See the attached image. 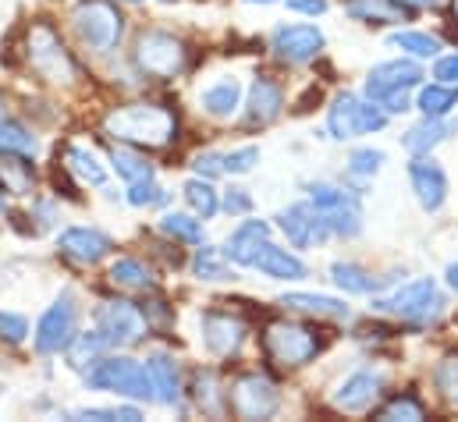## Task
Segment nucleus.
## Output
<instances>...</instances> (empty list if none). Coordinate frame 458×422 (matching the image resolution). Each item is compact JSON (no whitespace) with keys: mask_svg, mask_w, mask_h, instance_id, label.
<instances>
[{"mask_svg":"<svg viewBox=\"0 0 458 422\" xmlns=\"http://www.w3.org/2000/svg\"><path fill=\"white\" fill-rule=\"evenodd\" d=\"M57 252L68 256L72 263L97 266L100 259H107L114 252V238L104 234L100 227H64L57 234Z\"/></svg>","mask_w":458,"mask_h":422,"instance_id":"nucleus-16","label":"nucleus"},{"mask_svg":"<svg viewBox=\"0 0 458 422\" xmlns=\"http://www.w3.org/2000/svg\"><path fill=\"white\" fill-rule=\"evenodd\" d=\"M135 68L146 79H178L189 68V46L160 29H149L135 39Z\"/></svg>","mask_w":458,"mask_h":422,"instance_id":"nucleus-6","label":"nucleus"},{"mask_svg":"<svg viewBox=\"0 0 458 422\" xmlns=\"http://www.w3.org/2000/svg\"><path fill=\"white\" fill-rule=\"evenodd\" d=\"M0 149H11V153H36L39 149V139L25 128V124H18V121H11V117H0Z\"/></svg>","mask_w":458,"mask_h":422,"instance_id":"nucleus-40","label":"nucleus"},{"mask_svg":"<svg viewBox=\"0 0 458 422\" xmlns=\"http://www.w3.org/2000/svg\"><path fill=\"white\" fill-rule=\"evenodd\" d=\"M107 351H111V344H107L104 333L93 326V330L79 333V337L68 344V366H72V369H89V366H97Z\"/></svg>","mask_w":458,"mask_h":422,"instance_id":"nucleus-29","label":"nucleus"},{"mask_svg":"<svg viewBox=\"0 0 458 422\" xmlns=\"http://www.w3.org/2000/svg\"><path fill=\"white\" fill-rule=\"evenodd\" d=\"M199 337H203V348L214 355V359H231L242 351L245 344V323L231 313H203L199 316Z\"/></svg>","mask_w":458,"mask_h":422,"instance_id":"nucleus-18","label":"nucleus"},{"mask_svg":"<svg viewBox=\"0 0 458 422\" xmlns=\"http://www.w3.org/2000/svg\"><path fill=\"white\" fill-rule=\"evenodd\" d=\"M75 337H79V306H75V295L64 291L39 316L36 333H32V344H36L39 355H61V351H68V344Z\"/></svg>","mask_w":458,"mask_h":422,"instance_id":"nucleus-9","label":"nucleus"},{"mask_svg":"<svg viewBox=\"0 0 458 422\" xmlns=\"http://www.w3.org/2000/svg\"><path fill=\"white\" fill-rule=\"evenodd\" d=\"M104 131L135 149H164L178 139V114L164 104H121L104 117Z\"/></svg>","mask_w":458,"mask_h":422,"instance_id":"nucleus-1","label":"nucleus"},{"mask_svg":"<svg viewBox=\"0 0 458 422\" xmlns=\"http://www.w3.org/2000/svg\"><path fill=\"white\" fill-rule=\"evenodd\" d=\"M97 330L104 333V341L114 348H131L146 337L149 323H146V313L128 302V299H107L104 306H97Z\"/></svg>","mask_w":458,"mask_h":422,"instance_id":"nucleus-10","label":"nucleus"},{"mask_svg":"<svg viewBox=\"0 0 458 422\" xmlns=\"http://www.w3.org/2000/svg\"><path fill=\"white\" fill-rule=\"evenodd\" d=\"M380 167H384V153H380V149H355V153L348 156V171H352L355 178H373Z\"/></svg>","mask_w":458,"mask_h":422,"instance_id":"nucleus-45","label":"nucleus"},{"mask_svg":"<svg viewBox=\"0 0 458 422\" xmlns=\"http://www.w3.org/2000/svg\"><path fill=\"white\" fill-rule=\"evenodd\" d=\"M182 196H185L189 210L196 213L199 220H214V216L221 213V196H217V189L210 185V178H192V181L182 189Z\"/></svg>","mask_w":458,"mask_h":422,"instance_id":"nucleus-34","label":"nucleus"},{"mask_svg":"<svg viewBox=\"0 0 458 422\" xmlns=\"http://www.w3.org/2000/svg\"><path fill=\"white\" fill-rule=\"evenodd\" d=\"M416 106L423 110V117H448V114H452V106H458V86H452V82L420 86Z\"/></svg>","mask_w":458,"mask_h":422,"instance_id":"nucleus-33","label":"nucleus"},{"mask_svg":"<svg viewBox=\"0 0 458 422\" xmlns=\"http://www.w3.org/2000/svg\"><path fill=\"white\" fill-rule=\"evenodd\" d=\"M423 86V68L416 64V57H402V61H384L377 68H369L366 75V100H380L387 93H409Z\"/></svg>","mask_w":458,"mask_h":422,"instance_id":"nucleus-15","label":"nucleus"},{"mask_svg":"<svg viewBox=\"0 0 458 422\" xmlns=\"http://www.w3.org/2000/svg\"><path fill=\"white\" fill-rule=\"evenodd\" d=\"M0 213H4V192H0Z\"/></svg>","mask_w":458,"mask_h":422,"instance_id":"nucleus-55","label":"nucleus"},{"mask_svg":"<svg viewBox=\"0 0 458 422\" xmlns=\"http://www.w3.org/2000/svg\"><path fill=\"white\" fill-rule=\"evenodd\" d=\"M434 387L441 391V398H445L448 405L458 409V355H448V359L437 362V369H434Z\"/></svg>","mask_w":458,"mask_h":422,"instance_id":"nucleus-41","label":"nucleus"},{"mask_svg":"<svg viewBox=\"0 0 458 422\" xmlns=\"http://www.w3.org/2000/svg\"><path fill=\"white\" fill-rule=\"evenodd\" d=\"M192 398H196V405H199L207 416H225V409H228V391H221L214 369H199V373H196Z\"/></svg>","mask_w":458,"mask_h":422,"instance_id":"nucleus-32","label":"nucleus"},{"mask_svg":"<svg viewBox=\"0 0 458 422\" xmlns=\"http://www.w3.org/2000/svg\"><path fill=\"white\" fill-rule=\"evenodd\" d=\"M387 43L398 46V50H405V54L416 57V61H434V57H441V39H434V36H427V32H391Z\"/></svg>","mask_w":458,"mask_h":422,"instance_id":"nucleus-37","label":"nucleus"},{"mask_svg":"<svg viewBox=\"0 0 458 422\" xmlns=\"http://www.w3.org/2000/svg\"><path fill=\"white\" fill-rule=\"evenodd\" d=\"M331 277H335V284L342 291H348V295H369V291H377V281L362 266H355V263H335L331 266Z\"/></svg>","mask_w":458,"mask_h":422,"instance_id":"nucleus-38","label":"nucleus"},{"mask_svg":"<svg viewBox=\"0 0 458 422\" xmlns=\"http://www.w3.org/2000/svg\"><path fill=\"white\" fill-rule=\"evenodd\" d=\"M348 14L355 21H369V25H384V21H398V0H352Z\"/></svg>","mask_w":458,"mask_h":422,"instance_id":"nucleus-39","label":"nucleus"},{"mask_svg":"<svg viewBox=\"0 0 458 422\" xmlns=\"http://www.w3.org/2000/svg\"><path fill=\"white\" fill-rule=\"evenodd\" d=\"M86 387L107 391V394L128 398V401H157L146 362H135L128 355H111V359H100L97 366H89L86 369Z\"/></svg>","mask_w":458,"mask_h":422,"instance_id":"nucleus-2","label":"nucleus"},{"mask_svg":"<svg viewBox=\"0 0 458 422\" xmlns=\"http://www.w3.org/2000/svg\"><path fill=\"white\" fill-rule=\"evenodd\" d=\"M270 245V224L267 220H242L225 241V256L234 266H256V259L263 256V249Z\"/></svg>","mask_w":458,"mask_h":422,"instance_id":"nucleus-19","label":"nucleus"},{"mask_svg":"<svg viewBox=\"0 0 458 422\" xmlns=\"http://www.w3.org/2000/svg\"><path fill=\"white\" fill-rule=\"evenodd\" d=\"M72 29L82 50L111 54L124 36V18L114 0H79V7L72 11Z\"/></svg>","mask_w":458,"mask_h":422,"instance_id":"nucleus-4","label":"nucleus"},{"mask_svg":"<svg viewBox=\"0 0 458 422\" xmlns=\"http://www.w3.org/2000/svg\"><path fill=\"white\" fill-rule=\"evenodd\" d=\"M452 11H455V18H458V0H452Z\"/></svg>","mask_w":458,"mask_h":422,"instance_id":"nucleus-54","label":"nucleus"},{"mask_svg":"<svg viewBox=\"0 0 458 422\" xmlns=\"http://www.w3.org/2000/svg\"><path fill=\"white\" fill-rule=\"evenodd\" d=\"M281 306L295 309V313H310V316H331V319H348L352 309L344 306L342 299H331V295H306V291H288L281 299Z\"/></svg>","mask_w":458,"mask_h":422,"instance_id":"nucleus-27","label":"nucleus"},{"mask_svg":"<svg viewBox=\"0 0 458 422\" xmlns=\"http://www.w3.org/2000/svg\"><path fill=\"white\" fill-rule=\"evenodd\" d=\"M380 419H387V422H394V419H409V422H420V419H427V412H423V405L416 401V398H391L380 412H377Z\"/></svg>","mask_w":458,"mask_h":422,"instance_id":"nucleus-43","label":"nucleus"},{"mask_svg":"<svg viewBox=\"0 0 458 422\" xmlns=\"http://www.w3.org/2000/svg\"><path fill=\"white\" fill-rule=\"evenodd\" d=\"M270 50L284 64H306L324 50V32L317 25H281L270 36Z\"/></svg>","mask_w":458,"mask_h":422,"instance_id":"nucleus-14","label":"nucleus"},{"mask_svg":"<svg viewBox=\"0 0 458 422\" xmlns=\"http://www.w3.org/2000/svg\"><path fill=\"white\" fill-rule=\"evenodd\" d=\"M320 348L324 344H320L317 330L313 326H302V323L277 319L263 333V351H267V359L277 369H302V366H310L320 355Z\"/></svg>","mask_w":458,"mask_h":422,"instance_id":"nucleus-5","label":"nucleus"},{"mask_svg":"<svg viewBox=\"0 0 458 422\" xmlns=\"http://www.w3.org/2000/svg\"><path fill=\"white\" fill-rule=\"evenodd\" d=\"M111 281H114L117 288H124V291H149L157 284L153 270L146 263H139V259H117L114 266H111Z\"/></svg>","mask_w":458,"mask_h":422,"instance_id":"nucleus-36","label":"nucleus"},{"mask_svg":"<svg viewBox=\"0 0 458 422\" xmlns=\"http://www.w3.org/2000/svg\"><path fill=\"white\" fill-rule=\"evenodd\" d=\"M288 11H295V14H324L327 11V0H288Z\"/></svg>","mask_w":458,"mask_h":422,"instance_id":"nucleus-50","label":"nucleus"},{"mask_svg":"<svg viewBox=\"0 0 458 422\" xmlns=\"http://www.w3.org/2000/svg\"><path fill=\"white\" fill-rule=\"evenodd\" d=\"M277 227H281V234L295 249H313V245H320V241L331 238L327 220L320 216V210L313 203H292L288 210H281L277 213Z\"/></svg>","mask_w":458,"mask_h":422,"instance_id":"nucleus-13","label":"nucleus"},{"mask_svg":"<svg viewBox=\"0 0 458 422\" xmlns=\"http://www.w3.org/2000/svg\"><path fill=\"white\" fill-rule=\"evenodd\" d=\"M245 4H274V0H245Z\"/></svg>","mask_w":458,"mask_h":422,"instance_id":"nucleus-53","label":"nucleus"},{"mask_svg":"<svg viewBox=\"0 0 458 422\" xmlns=\"http://www.w3.org/2000/svg\"><path fill=\"white\" fill-rule=\"evenodd\" d=\"M398 4H405V7H434L437 0H398Z\"/></svg>","mask_w":458,"mask_h":422,"instance_id":"nucleus-51","label":"nucleus"},{"mask_svg":"<svg viewBox=\"0 0 458 422\" xmlns=\"http://www.w3.org/2000/svg\"><path fill=\"white\" fill-rule=\"evenodd\" d=\"M124 199H128V207H135V210H142V207H157V203H167V192L149 178V181H131L128 185V192H124Z\"/></svg>","mask_w":458,"mask_h":422,"instance_id":"nucleus-42","label":"nucleus"},{"mask_svg":"<svg viewBox=\"0 0 458 422\" xmlns=\"http://www.w3.org/2000/svg\"><path fill=\"white\" fill-rule=\"evenodd\" d=\"M146 369H149L157 401H160V405H178V401H182V373H178V362H174L171 355L157 351V355L146 359Z\"/></svg>","mask_w":458,"mask_h":422,"instance_id":"nucleus-23","label":"nucleus"},{"mask_svg":"<svg viewBox=\"0 0 458 422\" xmlns=\"http://www.w3.org/2000/svg\"><path fill=\"white\" fill-rule=\"evenodd\" d=\"M377 394H380V376L359 369V373H352L342 387L335 391L331 401H335L338 412H366V409L377 401Z\"/></svg>","mask_w":458,"mask_h":422,"instance_id":"nucleus-20","label":"nucleus"},{"mask_svg":"<svg viewBox=\"0 0 458 422\" xmlns=\"http://www.w3.org/2000/svg\"><path fill=\"white\" fill-rule=\"evenodd\" d=\"M310 203L320 210V216L327 220L331 234L338 238H355L362 231V207L355 196H348L344 189L335 185H310Z\"/></svg>","mask_w":458,"mask_h":422,"instance_id":"nucleus-12","label":"nucleus"},{"mask_svg":"<svg viewBox=\"0 0 458 422\" xmlns=\"http://www.w3.org/2000/svg\"><path fill=\"white\" fill-rule=\"evenodd\" d=\"M111 167H114L117 178L128 181V185H131V181H149V178L157 174L153 164H149L135 146H124V142L111 149Z\"/></svg>","mask_w":458,"mask_h":422,"instance_id":"nucleus-30","label":"nucleus"},{"mask_svg":"<svg viewBox=\"0 0 458 422\" xmlns=\"http://www.w3.org/2000/svg\"><path fill=\"white\" fill-rule=\"evenodd\" d=\"M387 110L377 106L373 100H359L355 93H342L331 110H327V131L331 139L348 142V139H359V135H373L380 128H387Z\"/></svg>","mask_w":458,"mask_h":422,"instance_id":"nucleus-8","label":"nucleus"},{"mask_svg":"<svg viewBox=\"0 0 458 422\" xmlns=\"http://www.w3.org/2000/svg\"><path fill=\"white\" fill-rule=\"evenodd\" d=\"M281 106H284V93L274 79L259 75L249 89V100H245V121L249 124H270L281 117Z\"/></svg>","mask_w":458,"mask_h":422,"instance_id":"nucleus-22","label":"nucleus"},{"mask_svg":"<svg viewBox=\"0 0 458 422\" xmlns=\"http://www.w3.org/2000/svg\"><path fill=\"white\" fill-rule=\"evenodd\" d=\"M192 171H196V178H221L225 174V153H214V149H207V153H199L196 160H192Z\"/></svg>","mask_w":458,"mask_h":422,"instance_id":"nucleus-47","label":"nucleus"},{"mask_svg":"<svg viewBox=\"0 0 458 422\" xmlns=\"http://www.w3.org/2000/svg\"><path fill=\"white\" fill-rule=\"evenodd\" d=\"M373 309L391 313V316L412 319V323H427V319L441 316L445 299H441L437 281L420 277V281H409V284L394 288V291H391V295H384V299H373Z\"/></svg>","mask_w":458,"mask_h":422,"instance_id":"nucleus-7","label":"nucleus"},{"mask_svg":"<svg viewBox=\"0 0 458 422\" xmlns=\"http://www.w3.org/2000/svg\"><path fill=\"white\" fill-rule=\"evenodd\" d=\"M221 210L231 213V216H249L252 213V196L245 189H228L225 199H221Z\"/></svg>","mask_w":458,"mask_h":422,"instance_id":"nucleus-48","label":"nucleus"},{"mask_svg":"<svg viewBox=\"0 0 458 422\" xmlns=\"http://www.w3.org/2000/svg\"><path fill=\"white\" fill-rule=\"evenodd\" d=\"M25 337H29V319L21 313H0V341L21 344Z\"/></svg>","mask_w":458,"mask_h":422,"instance_id":"nucleus-46","label":"nucleus"},{"mask_svg":"<svg viewBox=\"0 0 458 422\" xmlns=\"http://www.w3.org/2000/svg\"><path fill=\"white\" fill-rule=\"evenodd\" d=\"M448 284L458 291V263H452V266H448Z\"/></svg>","mask_w":458,"mask_h":422,"instance_id":"nucleus-52","label":"nucleus"},{"mask_svg":"<svg viewBox=\"0 0 458 422\" xmlns=\"http://www.w3.org/2000/svg\"><path fill=\"white\" fill-rule=\"evenodd\" d=\"M455 121H448V117H423L416 128H409L405 131V139H402V146L412 153V156H423V153H430V149H437L445 139H452L455 135Z\"/></svg>","mask_w":458,"mask_h":422,"instance_id":"nucleus-24","label":"nucleus"},{"mask_svg":"<svg viewBox=\"0 0 458 422\" xmlns=\"http://www.w3.org/2000/svg\"><path fill=\"white\" fill-rule=\"evenodd\" d=\"M82 185H93V189H104L107 185V167L100 164V156L86 146H68V164H64Z\"/></svg>","mask_w":458,"mask_h":422,"instance_id":"nucleus-28","label":"nucleus"},{"mask_svg":"<svg viewBox=\"0 0 458 422\" xmlns=\"http://www.w3.org/2000/svg\"><path fill=\"white\" fill-rule=\"evenodd\" d=\"M256 164H259V146H238V149L225 153V174H231V178L249 174Z\"/></svg>","mask_w":458,"mask_h":422,"instance_id":"nucleus-44","label":"nucleus"},{"mask_svg":"<svg viewBox=\"0 0 458 422\" xmlns=\"http://www.w3.org/2000/svg\"><path fill=\"white\" fill-rule=\"evenodd\" d=\"M434 79L458 86V54H452V57H437V64H434Z\"/></svg>","mask_w":458,"mask_h":422,"instance_id":"nucleus-49","label":"nucleus"},{"mask_svg":"<svg viewBox=\"0 0 458 422\" xmlns=\"http://www.w3.org/2000/svg\"><path fill=\"white\" fill-rule=\"evenodd\" d=\"M167 4H171V0H167Z\"/></svg>","mask_w":458,"mask_h":422,"instance_id":"nucleus-57","label":"nucleus"},{"mask_svg":"<svg viewBox=\"0 0 458 422\" xmlns=\"http://www.w3.org/2000/svg\"><path fill=\"white\" fill-rule=\"evenodd\" d=\"M192 274H196L199 281H234L231 259L225 256V249H214V245H196Z\"/></svg>","mask_w":458,"mask_h":422,"instance_id":"nucleus-31","label":"nucleus"},{"mask_svg":"<svg viewBox=\"0 0 458 422\" xmlns=\"http://www.w3.org/2000/svg\"><path fill=\"white\" fill-rule=\"evenodd\" d=\"M25 61H29V68H32L43 82H50V86H72V82L79 79L75 57H72L68 46L61 43V36H57L50 25H43V21L29 25V32H25Z\"/></svg>","mask_w":458,"mask_h":422,"instance_id":"nucleus-3","label":"nucleus"},{"mask_svg":"<svg viewBox=\"0 0 458 422\" xmlns=\"http://www.w3.org/2000/svg\"><path fill=\"white\" fill-rule=\"evenodd\" d=\"M0 189L18 199H29L36 192V167H32L29 153L0 149Z\"/></svg>","mask_w":458,"mask_h":422,"instance_id":"nucleus-21","label":"nucleus"},{"mask_svg":"<svg viewBox=\"0 0 458 422\" xmlns=\"http://www.w3.org/2000/svg\"><path fill=\"white\" fill-rule=\"evenodd\" d=\"M228 405L238 419H270L281 409V394H277V387L267 376L245 373V376H238L231 384Z\"/></svg>","mask_w":458,"mask_h":422,"instance_id":"nucleus-11","label":"nucleus"},{"mask_svg":"<svg viewBox=\"0 0 458 422\" xmlns=\"http://www.w3.org/2000/svg\"><path fill=\"white\" fill-rule=\"evenodd\" d=\"M252 270H259L263 277H274V281H302V277L310 274L306 263H302L299 256H292L288 249H277L274 241L263 249V256L256 259Z\"/></svg>","mask_w":458,"mask_h":422,"instance_id":"nucleus-25","label":"nucleus"},{"mask_svg":"<svg viewBox=\"0 0 458 422\" xmlns=\"http://www.w3.org/2000/svg\"><path fill=\"white\" fill-rule=\"evenodd\" d=\"M160 231L174 241H185V245H203V220L196 213H164L160 216Z\"/></svg>","mask_w":458,"mask_h":422,"instance_id":"nucleus-35","label":"nucleus"},{"mask_svg":"<svg viewBox=\"0 0 458 422\" xmlns=\"http://www.w3.org/2000/svg\"><path fill=\"white\" fill-rule=\"evenodd\" d=\"M409 181H412V192L427 213H437L448 203V174L430 153L409 160Z\"/></svg>","mask_w":458,"mask_h":422,"instance_id":"nucleus-17","label":"nucleus"},{"mask_svg":"<svg viewBox=\"0 0 458 422\" xmlns=\"http://www.w3.org/2000/svg\"><path fill=\"white\" fill-rule=\"evenodd\" d=\"M199 104H203V110H207L210 117L228 121V117L238 114V106H242V82H238V79H221V82L207 86L203 97H199Z\"/></svg>","mask_w":458,"mask_h":422,"instance_id":"nucleus-26","label":"nucleus"},{"mask_svg":"<svg viewBox=\"0 0 458 422\" xmlns=\"http://www.w3.org/2000/svg\"><path fill=\"white\" fill-rule=\"evenodd\" d=\"M124 4H142V0H124Z\"/></svg>","mask_w":458,"mask_h":422,"instance_id":"nucleus-56","label":"nucleus"}]
</instances>
